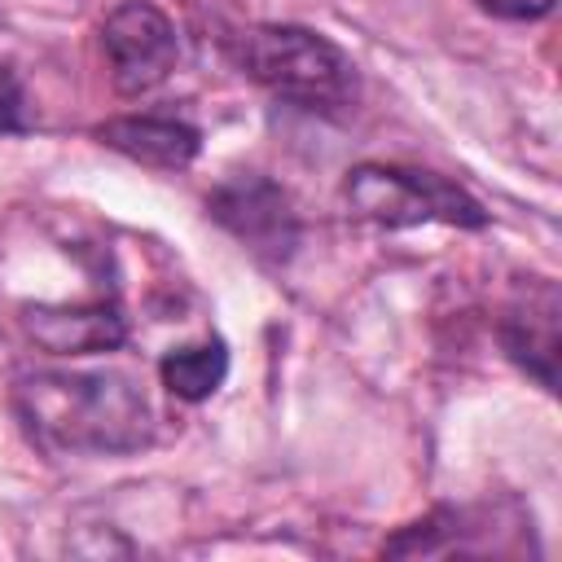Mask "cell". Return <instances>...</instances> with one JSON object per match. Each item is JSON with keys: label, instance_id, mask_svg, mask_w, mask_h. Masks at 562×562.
Instances as JSON below:
<instances>
[{"label": "cell", "instance_id": "3", "mask_svg": "<svg viewBox=\"0 0 562 562\" xmlns=\"http://www.w3.org/2000/svg\"><path fill=\"white\" fill-rule=\"evenodd\" d=\"M347 206L382 228H413V224H457V228H483L487 211L452 180L435 171H413V167H386V162H364L347 176Z\"/></svg>", "mask_w": 562, "mask_h": 562}, {"label": "cell", "instance_id": "1", "mask_svg": "<svg viewBox=\"0 0 562 562\" xmlns=\"http://www.w3.org/2000/svg\"><path fill=\"white\" fill-rule=\"evenodd\" d=\"M18 417L61 452H132L149 443V404L127 373L40 369L13 382Z\"/></svg>", "mask_w": 562, "mask_h": 562}, {"label": "cell", "instance_id": "11", "mask_svg": "<svg viewBox=\"0 0 562 562\" xmlns=\"http://www.w3.org/2000/svg\"><path fill=\"white\" fill-rule=\"evenodd\" d=\"M474 4L496 13V18H509V22H531V18H544L553 9V0H474Z\"/></svg>", "mask_w": 562, "mask_h": 562}, {"label": "cell", "instance_id": "2", "mask_svg": "<svg viewBox=\"0 0 562 562\" xmlns=\"http://www.w3.org/2000/svg\"><path fill=\"white\" fill-rule=\"evenodd\" d=\"M237 61L259 88L312 114H338L360 97L356 61L307 26H250Z\"/></svg>", "mask_w": 562, "mask_h": 562}, {"label": "cell", "instance_id": "9", "mask_svg": "<svg viewBox=\"0 0 562 562\" xmlns=\"http://www.w3.org/2000/svg\"><path fill=\"white\" fill-rule=\"evenodd\" d=\"M162 373V386L176 395V400H206L220 391V382L228 378V351L220 338H206V342H193V347H176L162 356L158 364Z\"/></svg>", "mask_w": 562, "mask_h": 562}, {"label": "cell", "instance_id": "5", "mask_svg": "<svg viewBox=\"0 0 562 562\" xmlns=\"http://www.w3.org/2000/svg\"><path fill=\"white\" fill-rule=\"evenodd\" d=\"M206 211L259 259H290V250L299 246V215H294L285 189L272 184L268 176L224 180L206 198Z\"/></svg>", "mask_w": 562, "mask_h": 562}, {"label": "cell", "instance_id": "7", "mask_svg": "<svg viewBox=\"0 0 562 562\" xmlns=\"http://www.w3.org/2000/svg\"><path fill=\"white\" fill-rule=\"evenodd\" d=\"M501 342L518 369H527L544 391H553L558 373V290L553 281H527V290L505 307Z\"/></svg>", "mask_w": 562, "mask_h": 562}, {"label": "cell", "instance_id": "8", "mask_svg": "<svg viewBox=\"0 0 562 562\" xmlns=\"http://www.w3.org/2000/svg\"><path fill=\"white\" fill-rule=\"evenodd\" d=\"M97 140L119 149L123 158H132L140 167H158V171H184L202 149L198 127H189L180 119H162V114L110 119L97 127Z\"/></svg>", "mask_w": 562, "mask_h": 562}, {"label": "cell", "instance_id": "4", "mask_svg": "<svg viewBox=\"0 0 562 562\" xmlns=\"http://www.w3.org/2000/svg\"><path fill=\"white\" fill-rule=\"evenodd\" d=\"M101 44L110 57V79L123 97L154 92L176 70V57H180L171 18L149 0L119 4L101 26Z\"/></svg>", "mask_w": 562, "mask_h": 562}, {"label": "cell", "instance_id": "10", "mask_svg": "<svg viewBox=\"0 0 562 562\" xmlns=\"http://www.w3.org/2000/svg\"><path fill=\"white\" fill-rule=\"evenodd\" d=\"M0 132H26V97L4 61H0Z\"/></svg>", "mask_w": 562, "mask_h": 562}, {"label": "cell", "instance_id": "6", "mask_svg": "<svg viewBox=\"0 0 562 562\" xmlns=\"http://www.w3.org/2000/svg\"><path fill=\"white\" fill-rule=\"evenodd\" d=\"M26 334L57 356H83V351H114L123 342V316L110 299H83V303H35L22 316Z\"/></svg>", "mask_w": 562, "mask_h": 562}]
</instances>
